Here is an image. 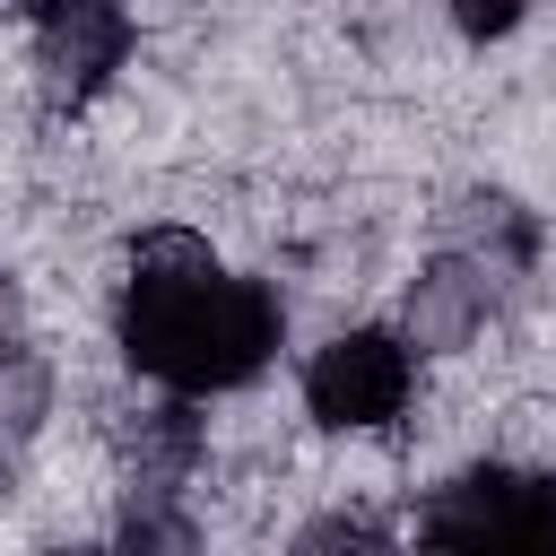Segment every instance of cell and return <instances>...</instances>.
<instances>
[{"label":"cell","instance_id":"obj_1","mask_svg":"<svg viewBox=\"0 0 556 556\" xmlns=\"http://www.w3.org/2000/svg\"><path fill=\"white\" fill-rule=\"evenodd\" d=\"M122 348L165 391H235L278 356V295L261 278H226L200 235L156 226L122 278Z\"/></svg>","mask_w":556,"mask_h":556},{"label":"cell","instance_id":"obj_2","mask_svg":"<svg viewBox=\"0 0 556 556\" xmlns=\"http://www.w3.org/2000/svg\"><path fill=\"white\" fill-rule=\"evenodd\" d=\"M417 530H426L434 547H556V478L486 460V469L452 478V486L426 504Z\"/></svg>","mask_w":556,"mask_h":556},{"label":"cell","instance_id":"obj_3","mask_svg":"<svg viewBox=\"0 0 556 556\" xmlns=\"http://www.w3.org/2000/svg\"><path fill=\"white\" fill-rule=\"evenodd\" d=\"M408 382H417L408 339H391V330H339L304 365V408L321 426H339V434H365V426H391L408 408Z\"/></svg>","mask_w":556,"mask_h":556},{"label":"cell","instance_id":"obj_4","mask_svg":"<svg viewBox=\"0 0 556 556\" xmlns=\"http://www.w3.org/2000/svg\"><path fill=\"white\" fill-rule=\"evenodd\" d=\"M486 313H495V261L486 252H452L408 287V339L417 348H469Z\"/></svg>","mask_w":556,"mask_h":556},{"label":"cell","instance_id":"obj_5","mask_svg":"<svg viewBox=\"0 0 556 556\" xmlns=\"http://www.w3.org/2000/svg\"><path fill=\"white\" fill-rule=\"evenodd\" d=\"M130 460H139V495H174V478L200 460V417H191V391H174L165 408H148L130 426Z\"/></svg>","mask_w":556,"mask_h":556},{"label":"cell","instance_id":"obj_6","mask_svg":"<svg viewBox=\"0 0 556 556\" xmlns=\"http://www.w3.org/2000/svg\"><path fill=\"white\" fill-rule=\"evenodd\" d=\"M452 26H460V35H478V43H495V35H513V26H521V0H452Z\"/></svg>","mask_w":556,"mask_h":556},{"label":"cell","instance_id":"obj_7","mask_svg":"<svg viewBox=\"0 0 556 556\" xmlns=\"http://www.w3.org/2000/svg\"><path fill=\"white\" fill-rule=\"evenodd\" d=\"M0 486H9V452H0Z\"/></svg>","mask_w":556,"mask_h":556}]
</instances>
